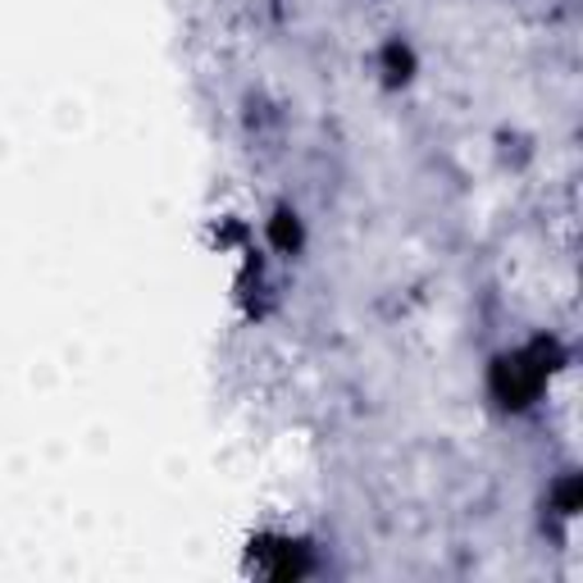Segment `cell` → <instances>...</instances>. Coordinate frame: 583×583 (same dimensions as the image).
I'll use <instances>...</instances> for the list:
<instances>
[{
  "label": "cell",
  "instance_id": "6da1fadb",
  "mask_svg": "<svg viewBox=\"0 0 583 583\" xmlns=\"http://www.w3.org/2000/svg\"><path fill=\"white\" fill-rule=\"evenodd\" d=\"M547 351L543 342H534L529 351H511V355H497L492 360V374H488V387H492V397L502 401L506 410H524V406H534L538 393H543V383H547Z\"/></svg>",
  "mask_w": 583,
  "mask_h": 583
},
{
  "label": "cell",
  "instance_id": "7a4b0ae2",
  "mask_svg": "<svg viewBox=\"0 0 583 583\" xmlns=\"http://www.w3.org/2000/svg\"><path fill=\"white\" fill-rule=\"evenodd\" d=\"M269 242L279 246L283 256L301 252V214H296L292 206H279V210H273V219H269Z\"/></svg>",
  "mask_w": 583,
  "mask_h": 583
},
{
  "label": "cell",
  "instance_id": "3957f363",
  "mask_svg": "<svg viewBox=\"0 0 583 583\" xmlns=\"http://www.w3.org/2000/svg\"><path fill=\"white\" fill-rule=\"evenodd\" d=\"M383 73H387V82H393V88L415 73V55H410V46L401 37H393V42L383 46Z\"/></svg>",
  "mask_w": 583,
  "mask_h": 583
}]
</instances>
